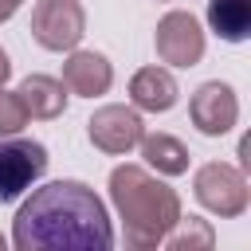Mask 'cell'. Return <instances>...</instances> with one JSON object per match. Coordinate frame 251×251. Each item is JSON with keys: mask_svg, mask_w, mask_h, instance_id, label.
I'll return each mask as SVG.
<instances>
[{"mask_svg": "<svg viewBox=\"0 0 251 251\" xmlns=\"http://www.w3.org/2000/svg\"><path fill=\"white\" fill-rule=\"evenodd\" d=\"M12 243L20 251H110L114 224L90 184L51 180L20 204Z\"/></svg>", "mask_w": 251, "mask_h": 251, "instance_id": "cell-1", "label": "cell"}, {"mask_svg": "<svg viewBox=\"0 0 251 251\" xmlns=\"http://www.w3.org/2000/svg\"><path fill=\"white\" fill-rule=\"evenodd\" d=\"M110 200L118 208V220L126 227V247L149 251L161 247L165 231L180 220V196L161 176H153L141 165H118L110 173Z\"/></svg>", "mask_w": 251, "mask_h": 251, "instance_id": "cell-2", "label": "cell"}, {"mask_svg": "<svg viewBox=\"0 0 251 251\" xmlns=\"http://www.w3.org/2000/svg\"><path fill=\"white\" fill-rule=\"evenodd\" d=\"M192 192H196V200H200L208 212H216V216H224V220L243 216V212H247V196H251L243 169H235V165H227V161H208V165H200L196 176H192Z\"/></svg>", "mask_w": 251, "mask_h": 251, "instance_id": "cell-3", "label": "cell"}, {"mask_svg": "<svg viewBox=\"0 0 251 251\" xmlns=\"http://www.w3.org/2000/svg\"><path fill=\"white\" fill-rule=\"evenodd\" d=\"M47 149L31 137H0V204L20 200L43 173H47Z\"/></svg>", "mask_w": 251, "mask_h": 251, "instance_id": "cell-4", "label": "cell"}, {"mask_svg": "<svg viewBox=\"0 0 251 251\" xmlns=\"http://www.w3.org/2000/svg\"><path fill=\"white\" fill-rule=\"evenodd\" d=\"M86 35V12L78 0H35L31 39L47 51H71Z\"/></svg>", "mask_w": 251, "mask_h": 251, "instance_id": "cell-5", "label": "cell"}, {"mask_svg": "<svg viewBox=\"0 0 251 251\" xmlns=\"http://www.w3.org/2000/svg\"><path fill=\"white\" fill-rule=\"evenodd\" d=\"M153 47H157V59L169 63V67H196L204 59V31H200V20L192 12H165L157 20V31H153Z\"/></svg>", "mask_w": 251, "mask_h": 251, "instance_id": "cell-6", "label": "cell"}, {"mask_svg": "<svg viewBox=\"0 0 251 251\" xmlns=\"http://www.w3.org/2000/svg\"><path fill=\"white\" fill-rule=\"evenodd\" d=\"M141 133H145L141 114H137L133 106H118V102L94 110L90 122H86V137L94 141V149H102V153H110V157L129 153V149L141 141Z\"/></svg>", "mask_w": 251, "mask_h": 251, "instance_id": "cell-7", "label": "cell"}, {"mask_svg": "<svg viewBox=\"0 0 251 251\" xmlns=\"http://www.w3.org/2000/svg\"><path fill=\"white\" fill-rule=\"evenodd\" d=\"M188 118L204 137H224L239 118V98H235V90L227 82L212 78V82L196 86V94L188 102Z\"/></svg>", "mask_w": 251, "mask_h": 251, "instance_id": "cell-8", "label": "cell"}, {"mask_svg": "<svg viewBox=\"0 0 251 251\" xmlns=\"http://www.w3.org/2000/svg\"><path fill=\"white\" fill-rule=\"evenodd\" d=\"M110 82H114V67H110V59L102 51H75L71 47V55L63 63V86L71 94L98 98V94L110 90Z\"/></svg>", "mask_w": 251, "mask_h": 251, "instance_id": "cell-9", "label": "cell"}, {"mask_svg": "<svg viewBox=\"0 0 251 251\" xmlns=\"http://www.w3.org/2000/svg\"><path fill=\"white\" fill-rule=\"evenodd\" d=\"M176 98H180V86L165 67H141L129 78V102L145 114H165L176 106Z\"/></svg>", "mask_w": 251, "mask_h": 251, "instance_id": "cell-10", "label": "cell"}, {"mask_svg": "<svg viewBox=\"0 0 251 251\" xmlns=\"http://www.w3.org/2000/svg\"><path fill=\"white\" fill-rule=\"evenodd\" d=\"M16 94L27 110V118H39V122H51L67 110V86L51 75H27Z\"/></svg>", "mask_w": 251, "mask_h": 251, "instance_id": "cell-11", "label": "cell"}, {"mask_svg": "<svg viewBox=\"0 0 251 251\" xmlns=\"http://www.w3.org/2000/svg\"><path fill=\"white\" fill-rule=\"evenodd\" d=\"M141 157L149 169H157V176H180L188 173V149L173 137V133H141Z\"/></svg>", "mask_w": 251, "mask_h": 251, "instance_id": "cell-12", "label": "cell"}, {"mask_svg": "<svg viewBox=\"0 0 251 251\" xmlns=\"http://www.w3.org/2000/svg\"><path fill=\"white\" fill-rule=\"evenodd\" d=\"M208 27L227 43H243L251 35V0H208Z\"/></svg>", "mask_w": 251, "mask_h": 251, "instance_id": "cell-13", "label": "cell"}, {"mask_svg": "<svg viewBox=\"0 0 251 251\" xmlns=\"http://www.w3.org/2000/svg\"><path fill=\"white\" fill-rule=\"evenodd\" d=\"M161 243H165L169 251H208V247L216 243V231H212V224L200 220V216H180V220L165 231Z\"/></svg>", "mask_w": 251, "mask_h": 251, "instance_id": "cell-14", "label": "cell"}, {"mask_svg": "<svg viewBox=\"0 0 251 251\" xmlns=\"http://www.w3.org/2000/svg\"><path fill=\"white\" fill-rule=\"evenodd\" d=\"M27 122H31V118H27L24 102H20V94L0 86V137H12V133H20Z\"/></svg>", "mask_w": 251, "mask_h": 251, "instance_id": "cell-15", "label": "cell"}, {"mask_svg": "<svg viewBox=\"0 0 251 251\" xmlns=\"http://www.w3.org/2000/svg\"><path fill=\"white\" fill-rule=\"evenodd\" d=\"M8 75H12V63H8V51L0 47V86L8 82Z\"/></svg>", "mask_w": 251, "mask_h": 251, "instance_id": "cell-16", "label": "cell"}, {"mask_svg": "<svg viewBox=\"0 0 251 251\" xmlns=\"http://www.w3.org/2000/svg\"><path fill=\"white\" fill-rule=\"evenodd\" d=\"M12 16H16V4H12V0H0V24L12 20Z\"/></svg>", "mask_w": 251, "mask_h": 251, "instance_id": "cell-17", "label": "cell"}, {"mask_svg": "<svg viewBox=\"0 0 251 251\" xmlns=\"http://www.w3.org/2000/svg\"><path fill=\"white\" fill-rule=\"evenodd\" d=\"M12 4H16V8H20V4H24V0H12Z\"/></svg>", "mask_w": 251, "mask_h": 251, "instance_id": "cell-18", "label": "cell"}, {"mask_svg": "<svg viewBox=\"0 0 251 251\" xmlns=\"http://www.w3.org/2000/svg\"><path fill=\"white\" fill-rule=\"evenodd\" d=\"M0 247H4V235H0Z\"/></svg>", "mask_w": 251, "mask_h": 251, "instance_id": "cell-19", "label": "cell"}]
</instances>
